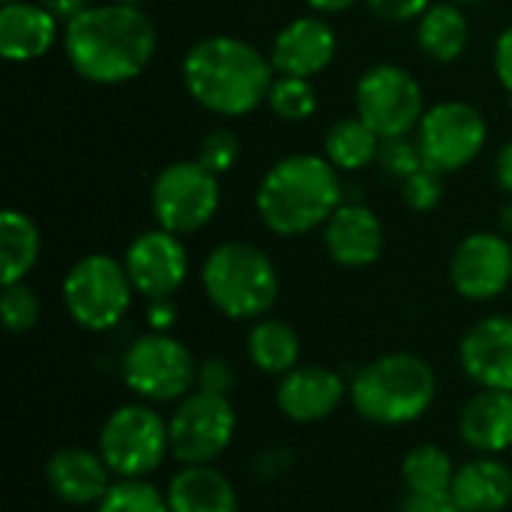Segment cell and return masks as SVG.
Returning <instances> with one entry per match:
<instances>
[{
	"instance_id": "ab89813d",
	"label": "cell",
	"mask_w": 512,
	"mask_h": 512,
	"mask_svg": "<svg viewBox=\"0 0 512 512\" xmlns=\"http://www.w3.org/2000/svg\"><path fill=\"white\" fill-rule=\"evenodd\" d=\"M36 3H42V6H45L57 21H63V24L72 21L75 15H81L84 9L93 6L90 0H36Z\"/></svg>"
},
{
	"instance_id": "e0dca14e",
	"label": "cell",
	"mask_w": 512,
	"mask_h": 512,
	"mask_svg": "<svg viewBox=\"0 0 512 512\" xmlns=\"http://www.w3.org/2000/svg\"><path fill=\"white\" fill-rule=\"evenodd\" d=\"M345 396H348V387L333 369L297 366L288 375H282L279 390H276V408L291 423L306 426V423H321L330 414H336Z\"/></svg>"
},
{
	"instance_id": "ee69618b",
	"label": "cell",
	"mask_w": 512,
	"mask_h": 512,
	"mask_svg": "<svg viewBox=\"0 0 512 512\" xmlns=\"http://www.w3.org/2000/svg\"><path fill=\"white\" fill-rule=\"evenodd\" d=\"M450 3H480V0H450Z\"/></svg>"
},
{
	"instance_id": "d4e9b609",
	"label": "cell",
	"mask_w": 512,
	"mask_h": 512,
	"mask_svg": "<svg viewBox=\"0 0 512 512\" xmlns=\"http://www.w3.org/2000/svg\"><path fill=\"white\" fill-rule=\"evenodd\" d=\"M39 261V228L21 210L0 213V279L3 285L24 282Z\"/></svg>"
},
{
	"instance_id": "836d02e7",
	"label": "cell",
	"mask_w": 512,
	"mask_h": 512,
	"mask_svg": "<svg viewBox=\"0 0 512 512\" xmlns=\"http://www.w3.org/2000/svg\"><path fill=\"white\" fill-rule=\"evenodd\" d=\"M402 198L411 210H435L444 198V177L438 171L420 168L417 174H411L408 180H402Z\"/></svg>"
},
{
	"instance_id": "3957f363",
	"label": "cell",
	"mask_w": 512,
	"mask_h": 512,
	"mask_svg": "<svg viewBox=\"0 0 512 512\" xmlns=\"http://www.w3.org/2000/svg\"><path fill=\"white\" fill-rule=\"evenodd\" d=\"M327 156L291 153L279 159L258 183V219L279 237L309 234L345 204V186Z\"/></svg>"
},
{
	"instance_id": "83f0119b",
	"label": "cell",
	"mask_w": 512,
	"mask_h": 512,
	"mask_svg": "<svg viewBox=\"0 0 512 512\" xmlns=\"http://www.w3.org/2000/svg\"><path fill=\"white\" fill-rule=\"evenodd\" d=\"M453 480H456L453 459L435 444L414 447L402 462V483H405L408 492L441 495V492L453 489Z\"/></svg>"
},
{
	"instance_id": "ba28073f",
	"label": "cell",
	"mask_w": 512,
	"mask_h": 512,
	"mask_svg": "<svg viewBox=\"0 0 512 512\" xmlns=\"http://www.w3.org/2000/svg\"><path fill=\"white\" fill-rule=\"evenodd\" d=\"M120 375L141 402L153 405L180 402L192 387H198V363L192 351L180 339L153 330L123 351Z\"/></svg>"
},
{
	"instance_id": "30bf717a",
	"label": "cell",
	"mask_w": 512,
	"mask_h": 512,
	"mask_svg": "<svg viewBox=\"0 0 512 512\" xmlns=\"http://www.w3.org/2000/svg\"><path fill=\"white\" fill-rule=\"evenodd\" d=\"M354 102L357 117L366 120L381 141L405 138L420 126L426 114L420 81L396 63L369 66L357 81Z\"/></svg>"
},
{
	"instance_id": "f6af8a7d",
	"label": "cell",
	"mask_w": 512,
	"mask_h": 512,
	"mask_svg": "<svg viewBox=\"0 0 512 512\" xmlns=\"http://www.w3.org/2000/svg\"><path fill=\"white\" fill-rule=\"evenodd\" d=\"M3 3H15V0H3Z\"/></svg>"
},
{
	"instance_id": "d6a6232c",
	"label": "cell",
	"mask_w": 512,
	"mask_h": 512,
	"mask_svg": "<svg viewBox=\"0 0 512 512\" xmlns=\"http://www.w3.org/2000/svg\"><path fill=\"white\" fill-rule=\"evenodd\" d=\"M378 165L390 177H396V180H408L411 174H417L420 168H426L417 141H408V135L405 138H387V141H381Z\"/></svg>"
},
{
	"instance_id": "ffe728a7",
	"label": "cell",
	"mask_w": 512,
	"mask_h": 512,
	"mask_svg": "<svg viewBox=\"0 0 512 512\" xmlns=\"http://www.w3.org/2000/svg\"><path fill=\"white\" fill-rule=\"evenodd\" d=\"M57 42V18L30 0L0 6V54L12 63H27L51 51Z\"/></svg>"
},
{
	"instance_id": "7bdbcfd3",
	"label": "cell",
	"mask_w": 512,
	"mask_h": 512,
	"mask_svg": "<svg viewBox=\"0 0 512 512\" xmlns=\"http://www.w3.org/2000/svg\"><path fill=\"white\" fill-rule=\"evenodd\" d=\"M498 228H501L504 237H512V201L501 207V213H498Z\"/></svg>"
},
{
	"instance_id": "1f68e13d",
	"label": "cell",
	"mask_w": 512,
	"mask_h": 512,
	"mask_svg": "<svg viewBox=\"0 0 512 512\" xmlns=\"http://www.w3.org/2000/svg\"><path fill=\"white\" fill-rule=\"evenodd\" d=\"M240 159V138L231 129H213L204 135L201 147H198V162L213 171V174H225L237 165Z\"/></svg>"
},
{
	"instance_id": "b9f144b4",
	"label": "cell",
	"mask_w": 512,
	"mask_h": 512,
	"mask_svg": "<svg viewBox=\"0 0 512 512\" xmlns=\"http://www.w3.org/2000/svg\"><path fill=\"white\" fill-rule=\"evenodd\" d=\"M312 9H318V12H345V9H351L357 0H306Z\"/></svg>"
},
{
	"instance_id": "277c9868",
	"label": "cell",
	"mask_w": 512,
	"mask_h": 512,
	"mask_svg": "<svg viewBox=\"0 0 512 512\" xmlns=\"http://www.w3.org/2000/svg\"><path fill=\"white\" fill-rule=\"evenodd\" d=\"M438 393L432 366L417 354H384L366 363L351 387L348 399L354 411L375 426H405L420 420Z\"/></svg>"
},
{
	"instance_id": "603a6c76",
	"label": "cell",
	"mask_w": 512,
	"mask_h": 512,
	"mask_svg": "<svg viewBox=\"0 0 512 512\" xmlns=\"http://www.w3.org/2000/svg\"><path fill=\"white\" fill-rule=\"evenodd\" d=\"M171 512H240L231 480L210 465H183L168 483Z\"/></svg>"
},
{
	"instance_id": "4316f807",
	"label": "cell",
	"mask_w": 512,
	"mask_h": 512,
	"mask_svg": "<svg viewBox=\"0 0 512 512\" xmlns=\"http://www.w3.org/2000/svg\"><path fill=\"white\" fill-rule=\"evenodd\" d=\"M378 153H381V138L360 117H345L327 129L324 156L339 171H360V168L378 162Z\"/></svg>"
},
{
	"instance_id": "9a60e30c",
	"label": "cell",
	"mask_w": 512,
	"mask_h": 512,
	"mask_svg": "<svg viewBox=\"0 0 512 512\" xmlns=\"http://www.w3.org/2000/svg\"><path fill=\"white\" fill-rule=\"evenodd\" d=\"M462 372L483 390L512 393V318L489 315L477 321L459 345Z\"/></svg>"
},
{
	"instance_id": "52a82bcc",
	"label": "cell",
	"mask_w": 512,
	"mask_h": 512,
	"mask_svg": "<svg viewBox=\"0 0 512 512\" xmlns=\"http://www.w3.org/2000/svg\"><path fill=\"white\" fill-rule=\"evenodd\" d=\"M60 294L69 318L78 327L105 333L126 318L135 288L129 282L123 261L96 252V255H84L69 267Z\"/></svg>"
},
{
	"instance_id": "ac0fdd59",
	"label": "cell",
	"mask_w": 512,
	"mask_h": 512,
	"mask_svg": "<svg viewBox=\"0 0 512 512\" xmlns=\"http://www.w3.org/2000/svg\"><path fill=\"white\" fill-rule=\"evenodd\" d=\"M327 255L348 270L369 267L384 252V228L363 201H345L324 225Z\"/></svg>"
},
{
	"instance_id": "2e32d148",
	"label": "cell",
	"mask_w": 512,
	"mask_h": 512,
	"mask_svg": "<svg viewBox=\"0 0 512 512\" xmlns=\"http://www.w3.org/2000/svg\"><path fill=\"white\" fill-rule=\"evenodd\" d=\"M336 57V33L318 15H303L285 24L270 48V63L279 75L315 78Z\"/></svg>"
},
{
	"instance_id": "7a4b0ae2",
	"label": "cell",
	"mask_w": 512,
	"mask_h": 512,
	"mask_svg": "<svg viewBox=\"0 0 512 512\" xmlns=\"http://www.w3.org/2000/svg\"><path fill=\"white\" fill-rule=\"evenodd\" d=\"M186 93L219 117L252 114L273 87V63L252 42L237 36L198 39L183 57Z\"/></svg>"
},
{
	"instance_id": "4dcf8cb0",
	"label": "cell",
	"mask_w": 512,
	"mask_h": 512,
	"mask_svg": "<svg viewBox=\"0 0 512 512\" xmlns=\"http://www.w3.org/2000/svg\"><path fill=\"white\" fill-rule=\"evenodd\" d=\"M0 315L9 333H30L39 324L42 306L33 288H27L24 282L15 285H3V297H0Z\"/></svg>"
},
{
	"instance_id": "4fadbf2b",
	"label": "cell",
	"mask_w": 512,
	"mask_h": 512,
	"mask_svg": "<svg viewBox=\"0 0 512 512\" xmlns=\"http://www.w3.org/2000/svg\"><path fill=\"white\" fill-rule=\"evenodd\" d=\"M450 282L465 300L483 303L501 297L512 282V246L504 234H468L450 258Z\"/></svg>"
},
{
	"instance_id": "f546056e",
	"label": "cell",
	"mask_w": 512,
	"mask_h": 512,
	"mask_svg": "<svg viewBox=\"0 0 512 512\" xmlns=\"http://www.w3.org/2000/svg\"><path fill=\"white\" fill-rule=\"evenodd\" d=\"M96 512H171L165 492L147 480H117L96 504Z\"/></svg>"
},
{
	"instance_id": "5b68a950",
	"label": "cell",
	"mask_w": 512,
	"mask_h": 512,
	"mask_svg": "<svg viewBox=\"0 0 512 512\" xmlns=\"http://www.w3.org/2000/svg\"><path fill=\"white\" fill-rule=\"evenodd\" d=\"M201 285L207 300L234 321L264 318L279 297V273L270 255L243 240L210 249L201 267Z\"/></svg>"
},
{
	"instance_id": "6da1fadb",
	"label": "cell",
	"mask_w": 512,
	"mask_h": 512,
	"mask_svg": "<svg viewBox=\"0 0 512 512\" xmlns=\"http://www.w3.org/2000/svg\"><path fill=\"white\" fill-rule=\"evenodd\" d=\"M63 48L72 69L93 84L138 78L156 54V27L132 3H99L66 21Z\"/></svg>"
},
{
	"instance_id": "7c38bea8",
	"label": "cell",
	"mask_w": 512,
	"mask_h": 512,
	"mask_svg": "<svg viewBox=\"0 0 512 512\" xmlns=\"http://www.w3.org/2000/svg\"><path fill=\"white\" fill-rule=\"evenodd\" d=\"M237 414L228 396L195 390L183 396L168 420L171 456L180 465H213L234 441Z\"/></svg>"
},
{
	"instance_id": "74e56055",
	"label": "cell",
	"mask_w": 512,
	"mask_h": 512,
	"mask_svg": "<svg viewBox=\"0 0 512 512\" xmlns=\"http://www.w3.org/2000/svg\"><path fill=\"white\" fill-rule=\"evenodd\" d=\"M495 75L512 96V24L507 30H501V36L495 42Z\"/></svg>"
},
{
	"instance_id": "f1b7e54d",
	"label": "cell",
	"mask_w": 512,
	"mask_h": 512,
	"mask_svg": "<svg viewBox=\"0 0 512 512\" xmlns=\"http://www.w3.org/2000/svg\"><path fill=\"white\" fill-rule=\"evenodd\" d=\"M267 105L279 120H288V123H300L312 117L318 108V93L312 87V78L279 75L267 93Z\"/></svg>"
},
{
	"instance_id": "e575fe53",
	"label": "cell",
	"mask_w": 512,
	"mask_h": 512,
	"mask_svg": "<svg viewBox=\"0 0 512 512\" xmlns=\"http://www.w3.org/2000/svg\"><path fill=\"white\" fill-rule=\"evenodd\" d=\"M369 12L387 24L420 21V15L432 6V0H366Z\"/></svg>"
},
{
	"instance_id": "d590c367",
	"label": "cell",
	"mask_w": 512,
	"mask_h": 512,
	"mask_svg": "<svg viewBox=\"0 0 512 512\" xmlns=\"http://www.w3.org/2000/svg\"><path fill=\"white\" fill-rule=\"evenodd\" d=\"M234 384H237V378H234V369L225 357H210L198 366V390L228 396L234 390Z\"/></svg>"
},
{
	"instance_id": "484cf974",
	"label": "cell",
	"mask_w": 512,
	"mask_h": 512,
	"mask_svg": "<svg viewBox=\"0 0 512 512\" xmlns=\"http://www.w3.org/2000/svg\"><path fill=\"white\" fill-rule=\"evenodd\" d=\"M246 351L258 372L282 378L291 369H297L300 336L294 333L291 324H285L279 318H258V324L252 327V333L246 339Z\"/></svg>"
},
{
	"instance_id": "cb8c5ba5",
	"label": "cell",
	"mask_w": 512,
	"mask_h": 512,
	"mask_svg": "<svg viewBox=\"0 0 512 512\" xmlns=\"http://www.w3.org/2000/svg\"><path fill=\"white\" fill-rule=\"evenodd\" d=\"M468 39H471V27L459 3H450V0L432 3L417 21V45L426 57L438 63H450L462 57L468 48Z\"/></svg>"
},
{
	"instance_id": "5bb4252c",
	"label": "cell",
	"mask_w": 512,
	"mask_h": 512,
	"mask_svg": "<svg viewBox=\"0 0 512 512\" xmlns=\"http://www.w3.org/2000/svg\"><path fill=\"white\" fill-rule=\"evenodd\" d=\"M123 267L129 273L135 294L147 300H171L174 291L186 282L189 255L177 234L156 228L138 234L129 243L123 255Z\"/></svg>"
},
{
	"instance_id": "f35d334b",
	"label": "cell",
	"mask_w": 512,
	"mask_h": 512,
	"mask_svg": "<svg viewBox=\"0 0 512 512\" xmlns=\"http://www.w3.org/2000/svg\"><path fill=\"white\" fill-rule=\"evenodd\" d=\"M147 321L153 327V333H168L177 321V309L171 300H150V309H147Z\"/></svg>"
},
{
	"instance_id": "d6986e66",
	"label": "cell",
	"mask_w": 512,
	"mask_h": 512,
	"mask_svg": "<svg viewBox=\"0 0 512 512\" xmlns=\"http://www.w3.org/2000/svg\"><path fill=\"white\" fill-rule=\"evenodd\" d=\"M45 483L69 507H96L111 489V468L99 450L63 447L45 462Z\"/></svg>"
},
{
	"instance_id": "8d00e7d4",
	"label": "cell",
	"mask_w": 512,
	"mask_h": 512,
	"mask_svg": "<svg viewBox=\"0 0 512 512\" xmlns=\"http://www.w3.org/2000/svg\"><path fill=\"white\" fill-rule=\"evenodd\" d=\"M402 512H462L456 498L450 492L441 495H423V492H408L402 501Z\"/></svg>"
},
{
	"instance_id": "8992f818",
	"label": "cell",
	"mask_w": 512,
	"mask_h": 512,
	"mask_svg": "<svg viewBox=\"0 0 512 512\" xmlns=\"http://www.w3.org/2000/svg\"><path fill=\"white\" fill-rule=\"evenodd\" d=\"M99 456L120 480H144L171 453L168 423L147 402L120 405L99 429Z\"/></svg>"
},
{
	"instance_id": "7402d4cb",
	"label": "cell",
	"mask_w": 512,
	"mask_h": 512,
	"mask_svg": "<svg viewBox=\"0 0 512 512\" xmlns=\"http://www.w3.org/2000/svg\"><path fill=\"white\" fill-rule=\"evenodd\" d=\"M450 495L462 512H504L512 504V471L495 456H480L456 468Z\"/></svg>"
},
{
	"instance_id": "60d3db41",
	"label": "cell",
	"mask_w": 512,
	"mask_h": 512,
	"mask_svg": "<svg viewBox=\"0 0 512 512\" xmlns=\"http://www.w3.org/2000/svg\"><path fill=\"white\" fill-rule=\"evenodd\" d=\"M495 183L512 195V141L510 144H504L501 150H498V156H495Z\"/></svg>"
},
{
	"instance_id": "9c48e42d",
	"label": "cell",
	"mask_w": 512,
	"mask_h": 512,
	"mask_svg": "<svg viewBox=\"0 0 512 512\" xmlns=\"http://www.w3.org/2000/svg\"><path fill=\"white\" fill-rule=\"evenodd\" d=\"M219 174L195 162H171L150 186V210L156 225L183 237L201 231L219 210Z\"/></svg>"
},
{
	"instance_id": "44dd1931",
	"label": "cell",
	"mask_w": 512,
	"mask_h": 512,
	"mask_svg": "<svg viewBox=\"0 0 512 512\" xmlns=\"http://www.w3.org/2000/svg\"><path fill=\"white\" fill-rule=\"evenodd\" d=\"M462 441L480 456H498L512 447V393L480 390L459 414Z\"/></svg>"
},
{
	"instance_id": "8fae6325",
	"label": "cell",
	"mask_w": 512,
	"mask_h": 512,
	"mask_svg": "<svg viewBox=\"0 0 512 512\" xmlns=\"http://www.w3.org/2000/svg\"><path fill=\"white\" fill-rule=\"evenodd\" d=\"M486 117L471 102L447 99L426 108L417 126V147L429 171L453 174L468 168L486 144Z\"/></svg>"
}]
</instances>
